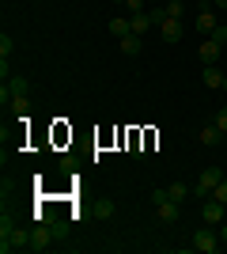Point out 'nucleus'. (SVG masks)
<instances>
[{"label":"nucleus","instance_id":"nucleus-1","mask_svg":"<svg viewBox=\"0 0 227 254\" xmlns=\"http://www.w3.org/2000/svg\"><path fill=\"white\" fill-rule=\"evenodd\" d=\"M23 247H31V235L19 232L15 224H0V251L11 254V251H23Z\"/></svg>","mask_w":227,"mask_h":254},{"label":"nucleus","instance_id":"nucleus-2","mask_svg":"<svg viewBox=\"0 0 227 254\" xmlns=\"http://www.w3.org/2000/svg\"><path fill=\"white\" fill-rule=\"evenodd\" d=\"M189 247H193V251H201V254H216V251H220V235H216V228H212V224L197 228L193 239H189Z\"/></svg>","mask_w":227,"mask_h":254},{"label":"nucleus","instance_id":"nucleus-3","mask_svg":"<svg viewBox=\"0 0 227 254\" xmlns=\"http://www.w3.org/2000/svg\"><path fill=\"white\" fill-rule=\"evenodd\" d=\"M220 182H224V171H220V167H205V171H201V179H197V186H193V197H201V201L212 197V190H216Z\"/></svg>","mask_w":227,"mask_h":254},{"label":"nucleus","instance_id":"nucleus-4","mask_svg":"<svg viewBox=\"0 0 227 254\" xmlns=\"http://www.w3.org/2000/svg\"><path fill=\"white\" fill-rule=\"evenodd\" d=\"M193 27H197V34H205V38H212V31H216V27H220V19H216V11H212V8H208V4H205V8L197 11V19H193Z\"/></svg>","mask_w":227,"mask_h":254},{"label":"nucleus","instance_id":"nucleus-5","mask_svg":"<svg viewBox=\"0 0 227 254\" xmlns=\"http://www.w3.org/2000/svg\"><path fill=\"white\" fill-rule=\"evenodd\" d=\"M185 34V19H163L159 23V38L163 42H178Z\"/></svg>","mask_w":227,"mask_h":254},{"label":"nucleus","instance_id":"nucleus-6","mask_svg":"<svg viewBox=\"0 0 227 254\" xmlns=\"http://www.w3.org/2000/svg\"><path fill=\"white\" fill-rule=\"evenodd\" d=\"M224 209H227L224 201H216V197H205V209H201V220H205V224H212V228H216V224L224 220Z\"/></svg>","mask_w":227,"mask_h":254},{"label":"nucleus","instance_id":"nucleus-7","mask_svg":"<svg viewBox=\"0 0 227 254\" xmlns=\"http://www.w3.org/2000/svg\"><path fill=\"white\" fill-rule=\"evenodd\" d=\"M197 140H201L205 148H216V144H224V129H220L216 122H208V126H201V133H197Z\"/></svg>","mask_w":227,"mask_h":254},{"label":"nucleus","instance_id":"nucleus-8","mask_svg":"<svg viewBox=\"0 0 227 254\" xmlns=\"http://www.w3.org/2000/svg\"><path fill=\"white\" fill-rule=\"evenodd\" d=\"M220 50H224V46H220L216 38H205V42H201V50H197L201 64H216V61H220Z\"/></svg>","mask_w":227,"mask_h":254},{"label":"nucleus","instance_id":"nucleus-9","mask_svg":"<svg viewBox=\"0 0 227 254\" xmlns=\"http://www.w3.org/2000/svg\"><path fill=\"white\" fill-rule=\"evenodd\" d=\"M201 80H205V87H212V91H220V87L227 84V72H220L216 64H205V72H201Z\"/></svg>","mask_w":227,"mask_h":254},{"label":"nucleus","instance_id":"nucleus-10","mask_svg":"<svg viewBox=\"0 0 227 254\" xmlns=\"http://www.w3.org/2000/svg\"><path fill=\"white\" fill-rule=\"evenodd\" d=\"M178 212H182V209H178V201H171V197L155 205V216H159L163 224H174V220H178Z\"/></svg>","mask_w":227,"mask_h":254},{"label":"nucleus","instance_id":"nucleus-11","mask_svg":"<svg viewBox=\"0 0 227 254\" xmlns=\"http://www.w3.org/2000/svg\"><path fill=\"white\" fill-rule=\"evenodd\" d=\"M129 27H133V34H144V31H151L155 23H151L148 11H136V15H129Z\"/></svg>","mask_w":227,"mask_h":254},{"label":"nucleus","instance_id":"nucleus-12","mask_svg":"<svg viewBox=\"0 0 227 254\" xmlns=\"http://www.w3.org/2000/svg\"><path fill=\"white\" fill-rule=\"evenodd\" d=\"M118 42H121V53H125V57H136V53H140V34H125Z\"/></svg>","mask_w":227,"mask_h":254},{"label":"nucleus","instance_id":"nucleus-13","mask_svg":"<svg viewBox=\"0 0 227 254\" xmlns=\"http://www.w3.org/2000/svg\"><path fill=\"white\" fill-rule=\"evenodd\" d=\"M167 193H171V201L182 205V201H189V193H193V190H189L185 182H171V186H167Z\"/></svg>","mask_w":227,"mask_h":254},{"label":"nucleus","instance_id":"nucleus-14","mask_svg":"<svg viewBox=\"0 0 227 254\" xmlns=\"http://www.w3.org/2000/svg\"><path fill=\"white\" fill-rule=\"evenodd\" d=\"M110 34H114V38H125V34H133L129 19H110Z\"/></svg>","mask_w":227,"mask_h":254},{"label":"nucleus","instance_id":"nucleus-15","mask_svg":"<svg viewBox=\"0 0 227 254\" xmlns=\"http://www.w3.org/2000/svg\"><path fill=\"white\" fill-rule=\"evenodd\" d=\"M8 87H11V99H15V95H27V91H31L23 76H8Z\"/></svg>","mask_w":227,"mask_h":254},{"label":"nucleus","instance_id":"nucleus-16","mask_svg":"<svg viewBox=\"0 0 227 254\" xmlns=\"http://www.w3.org/2000/svg\"><path fill=\"white\" fill-rule=\"evenodd\" d=\"M95 212H98V220H110V216H114V201H110V197H98Z\"/></svg>","mask_w":227,"mask_h":254},{"label":"nucleus","instance_id":"nucleus-17","mask_svg":"<svg viewBox=\"0 0 227 254\" xmlns=\"http://www.w3.org/2000/svg\"><path fill=\"white\" fill-rule=\"evenodd\" d=\"M167 15L171 19H185V4L182 0H167Z\"/></svg>","mask_w":227,"mask_h":254},{"label":"nucleus","instance_id":"nucleus-18","mask_svg":"<svg viewBox=\"0 0 227 254\" xmlns=\"http://www.w3.org/2000/svg\"><path fill=\"white\" fill-rule=\"evenodd\" d=\"M148 15H151V23H155V27H159L163 19H171V15H167V4H151V8H148Z\"/></svg>","mask_w":227,"mask_h":254},{"label":"nucleus","instance_id":"nucleus-19","mask_svg":"<svg viewBox=\"0 0 227 254\" xmlns=\"http://www.w3.org/2000/svg\"><path fill=\"white\" fill-rule=\"evenodd\" d=\"M49 247V235L45 232H31V251H45Z\"/></svg>","mask_w":227,"mask_h":254},{"label":"nucleus","instance_id":"nucleus-20","mask_svg":"<svg viewBox=\"0 0 227 254\" xmlns=\"http://www.w3.org/2000/svg\"><path fill=\"white\" fill-rule=\"evenodd\" d=\"M11 50H15V42H11L8 34H0V57H4V61L11 57Z\"/></svg>","mask_w":227,"mask_h":254},{"label":"nucleus","instance_id":"nucleus-21","mask_svg":"<svg viewBox=\"0 0 227 254\" xmlns=\"http://www.w3.org/2000/svg\"><path fill=\"white\" fill-rule=\"evenodd\" d=\"M212 197H216V201H224V205H227V175H224V182H220L216 190H212Z\"/></svg>","mask_w":227,"mask_h":254},{"label":"nucleus","instance_id":"nucleus-22","mask_svg":"<svg viewBox=\"0 0 227 254\" xmlns=\"http://www.w3.org/2000/svg\"><path fill=\"white\" fill-rule=\"evenodd\" d=\"M11 106H15V110H27V106H31V95H15V99H11Z\"/></svg>","mask_w":227,"mask_h":254},{"label":"nucleus","instance_id":"nucleus-23","mask_svg":"<svg viewBox=\"0 0 227 254\" xmlns=\"http://www.w3.org/2000/svg\"><path fill=\"white\" fill-rule=\"evenodd\" d=\"M212 38H216V42H220V46H227V27H224V23H220L216 31H212Z\"/></svg>","mask_w":227,"mask_h":254},{"label":"nucleus","instance_id":"nucleus-24","mask_svg":"<svg viewBox=\"0 0 227 254\" xmlns=\"http://www.w3.org/2000/svg\"><path fill=\"white\" fill-rule=\"evenodd\" d=\"M167 197H171V193H167V186H159V190H151V201L159 205V201H167Z\"/></svg>","mask_w":227,"mask_h":254},{"label":"nucleus","instance_id":"nucleus-25","mask_svg":"<svg viewBox=\"0 0 227 254\" xmlns=\"http://www.w3.org/2000/svg\"><path fill=\"white\" fill-rule=\"evenodd\" d=\"M216 126L227 133V106H220V114H216Z\"/></svg>","mask_w":227,"mask_h":254},{"label":"nucleus","instance_id":"nucleus-26","mask_svg":"<svg viewBox=\"0 0 227 254\" xmlns=\"http://www.w3.org/2000/svg\"><path fill=\"white\" fill-rule=\"evenodd\" d=\"M220 239H224V243H227V224H220Z\"/></svg>","mask_w":227,"mask_h":254},{"label":"nucleus","instance_id":"nucleus-27","mask_svg":"<svg viewBox=\"0 0 227 254\" xmlns=\"http://www.w3.org/2000/svg\"><path fill=\"white\" fill-rule=\"evenodd\" d=\"M216 4H220V8H227V0H216Z\"/></svg>","mask_w":227,"mask_h":254},{"label":"nucleus","instance_id":"nucleus-28","mask_svg":"<svg viewBox=\"0 0 227 254\" xmlns=\"http://www.w3.org/2000/svg\"><path fill=\"white\" fill-rule=\"evenodd\" d=\"M114 4H125V0H114Z\"/></svg>","mask_w":227,"mask_h":254},{"label":"nucleus","instance_id":"nucleus-29","mask_svg":"<svg viewBox=\"0 0 227 254\" xmlns=\"http://www.w3.org/2000/svg\"><path fill=\"white\" fill-rule=\"evenodd\" d=\"M224 144H227V133H224Z\"/></svg>","mask_w":227,"mask_h":254},{"label":"nucleus","instance_id":"nucleus-30","mask_svg":"<svg viewBox=\"0 0 227 254\" xmlns=\"http://www.w3.org/2000/svg\"><path fill=\"white\" fill-rule=\"evenodd\" d=\"M163 4H167V0H163Z\"/></svg>","mask_w":227,"mask_h":254}]
</instances>
